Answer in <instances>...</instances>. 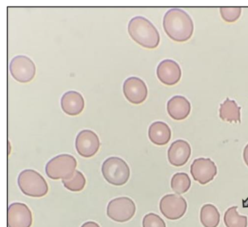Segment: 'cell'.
I'll return each instance as SVG.
<instances>
[{
	"mask_svg": "<svg viewBox=\"0 0 248 227\" xmlns=\"http://www.w3.org/2000/svg\"><path fill=\"white\" fill-rule=\"evenodd\" d=\"M163 27L169 38L177 42L188 40L194 31V24L190 16L184 10L177 8L166 12Z\"/></svg>",
	"mask_w": 248,
	"mask_h": 227,
	"instance_id": "cell-1",
	"label": "cell"
},
{
	"mask_svg": "<svg viewBox=\"0 0 248 227\" xmlns=\"http://www.w3.org/2000/svg\"><path fill=\"white\" fill-rule=\"evenodd\" d=\"M131 38L143 48L153 49L160 42L159 32L154 25L147 18L140 16L132 18L127 26Z\"/></svg>",
	"mask_w": 248,
	"mask_h": 227,
	"instance_id": "cell-2",
	"label": "cell"
},
{
	"mask_svg": "<svg viewBox=\"0 0 248 227\" xmlns=\"http://www.w3.org/2000/svg\"><path fill=\"white\" fill-rule=\"evenodd\" d=\"M17 184L25 195L33 197H41L48 191L47 183L44 178L33 169L22 171L17 177Z\"/></svg>",
	"mask_w": 248,
	"mask_h": 227,
	"instance_id": "cell-3",
	"label": "cell"
},
{
	"mask_svg": "<svg viewBox=\"0 0 248 227\" xmlns=\"http://www.w3.org/2000/svg\"><path fill=\"white\" fill-rule=\"evenodd\" d=\"M101 172L107 181L115 186L125 184L130 174L127 163L118 157H110L105 160L102 165Z\"/></svg>",
	"mask_w": 248,
	"mask_h": 227,
	"instance_id": "cell-4",
	"label": "cell"
},
{
	"mask_svg": "<svg viewBox=\"0 0 248 227\" xmlns=\"http://www.w3.org/2000/svg\"><path fill=\"white\" fill-rule=\"evenodd\" d=\"M77 165V160L72 155L60 154L46 163L45 172L47 176L52 179H67L73 175Z\"/></svg>",
	"mask_w": 248,
	"mask_h": 227,
	"instance_id": "cell-5",
	"label": "cell"
},
{
	"mask_svg": "<svg viewBox=\"0 0 248 227\" xmlns=\"http://www.w3.org/2000/svg\"><path fill=\"white\" fill-rule=\"evenodd\" d=\"M9 69L12 77L17 81L27 83L36 74V66L33 61L25 55H17L11 60Z\"/></svg>",
	"mask_w": 248,
	"mask_h": 227,
	"instance_id": "cell-6",
	"label": "cell"
},
{
	"mask_svg": "<svg viewBox=\"0 0 248 227\" xmlns=\"http://www.w3.org/2000/svg\"><path fill=\"white\" fill-rule=\"evenodd\" d=\"M133 201L128 197H119L109 202L107 208L108 217L117 222H125L131 219L136 212Z\"/></svg>",
	"mask_w": 248,
	"mask_h": 227,
	"instance_id": "cell-7",
	"label": "cell"
},
{
	"mask_svg": "<svg viewBox=\"0 0 248 227\" xmlns=\"http://www.w3.org/2000/svg\"><path fill=\"white\" fill-rule=\"evenodd\" d=\"M159 209L162 214L170 220H177L186 213L187 203L182 196L175 194H168L160 200Z\"/></svg>",
	"mask_w": 248,
	"mask_h": 227,
	"instance_id": "cell-8",
	"label": "cell"
},
{
	"mask_svg": "<svg viewBox=\"0 0 248 227\" xmlns=\"http://www.w3.org/2000/svg\"><path fill=\"white\" fill-rule=\"evenodd\" d=\"M100 146L97 135L90 130H83L77 134L75 147L78 153L84 158H91L98 151Z\"/></svg>",
	"mask_w": 248,
	"mask_h": 227,
	"instance_id": "cell-9",
	"label": "cell"
},
{
	"mask_svg": "<svg viewBox=\"0 0 248 227\" xmlns=\"http://www.w3.org/2000/svg\"><path fill=\"white\" fill-rule=\"evenodd\" d=\"M190 173L195 180L204 185L214 179L217 174V168L210 159L199 158L191 164Z\"/></svg>",
	"mask_w": 248,
	"mask_h": 227,
	"instance_id": "cell-10",
	"label": "cell"
},
{
	"mask_svg": "<svg viewBox=\"0 0 248 227\" xmlns=\"http://www.w3.org/2000/svg\"><path fill=\"white\" fill-rule=\"evenodd\" d=\"M123 91L126 99L134 104H140L146 99L148 89L144 81L137 77L127 78L123 83Z\"/></svg>",
	"mask_w": 248,
	"mask_h": 227,
	"instance_id": "cell-11",
	"label": "cell"
},
{
	"mask_svg": "<svg viewBox=\"0 0 248 227\" xmlns=\"http://www.w3.org/2000/svg\"><path fill=\"white\" fill-rule=\"evenodd\" d=\"M32 215L29 208L24 203L14 202L8 210V227H31Z\"/></svg>",
	"mask_w": 248,
	"mask_h": 227,
	"instance_id": "cell-12",
	"label": "cell"
},
{
	"mask_svg": "<svg viewBox=\"0 0 248 227\" xmlns=\"http://www.w3.org/2000/svg\"><path fill=\"white\" fill-rule=\"evenodd\" d=\"M156 75L158 80L167 85L176 84L182 76L181 69L175 61L166 59L162 60L156 68Z\"/></svg>",
	"mask_w": 248,
	"mask_h": 227,
	"instance_id": "cell-13",
	"label": "cell"
},
{
	"mask_svg": "<svg viewBox=\"0 0 248 227\" xmlns=\"http://www.w3.org/2000/svg\"><path fill=\"white\" fill-rule=\"evenodd\" d=\"M191 152V147L187 142L177 140L171 144L168 150V160L175 166H183L188 161Z\"/></svg>",
	"mask_w": 248,
	"mask_h": 227,
	"instance_id": "cell-14",
	"label": "cell"
},
{
	"mask_svg": "<svg viewBox=\"0 0 248 227\" xmlns=\"http://www.w3.org/2000/svg\"><path fill=\"white\" fill-rule=\"evenodd\" d=\"M60 105L63 112L71 116L79 114L83 110L85 101L78 92L70 90L65 92L60 99Z\"/></svg>",
	"mask_w": 248,
	"mask_h": 227,
	"instance_id": "cell-15",
	"label": "cell"
},
{
	"mask_svg": "<svg viewBox=\"0 0 248 227\" xmlns=\"http://www.w3.org/2000/svg\"><path fill=\"white\" fill-rule=\"evenodd\" d=\"M169 115L176 120L186 118L191 111L190 102L184 96H174L169 99L167 104Z\"/></svg>",
	"mask_w": 248,
	"mask_h": 227,
	"instance_id": "cell-16",
	"label": "cell"
},
{
	"mask_svg": "<svg viewBox=\"0 0 248 227\" xmlns=\"http://www.w3.org/2000/svg\"><path fill=\"white\" fill-rule=\"evenodd\" d=\"M150 141L157 146L166 145L171 138V130L169 126L162 121L153 122L148 130Z\"/></svg>",
	"mask_w": 248,
	"mask_h": 227,
	"instance_id": "cell-17",
	"label": "cell"
},
{
	"mask_svg": "<svg viewBox=\"0 0 248 227\" xmlns=\"http://www.w3.org/2000/svg\"><path fill=\"white\" fill-rule=\"evenodd\" d=\"M240 109L234 101L227 98L220 105L219 116L224 121L240 123Z\"/></svg>",
	"mask_w": 248,
	"mask_h": 227,
	"instance_id": "cell-18",
	"label": "cell"
},
{
	"mask_svg": "<svg viewBox=\"0 0 248 227\" xmlns=\"http://www.w3.org/2000/svg\"><path fill=\"white\" fill-rule=\"evenodd\" d=\"M220 217L217 209L211 204H205L201 209L200 221L204 227H217Z\"/></svg>",
	"mask_w": 248,
	"mask_h": 227,
	"instance_id": "cell-19",
	"label": "cell"
},
{
	"mask_svg": "<svg viewBox=\"0 0 248 227\" xmlns=\"http://www.w3.org/2000/svg\"><path fill=\"white\" fill-rule=\"evenodd\" d=\"M237 206L229 208L225 211L223 221L226 227H247L248 217L239 215Z\"/></svg>",
	"mask_w": 248,
	"mask_h": 227,
	"instance_id": "cell-20",
	"label": "cell"
},
{
	"mask_svg": "<svg viewBox=\"0 0 248 227\" xmlns=\"http://www.w3.org/2000/svg\"><path fill=\"white\" fill-rule=\"evenodd\" d=\"M170 185L175 193L182 194L189 190L191 186V180L186 173L178 172L172 176Z\"/></svg>",
	"mask_w": 248,
	"mask_h": 227,
	"instance_id": "cell-21",
	"label": "cell"
},
{
	"mask_svg": "<svg viewBox=\"0 0 248 227\" xmlns=\"http://www.w3.org/2000/svg\"><path fill=\"white\" fill-rule=\"evenodd\" d=\"M64 187L72 192H79L82 190L86 184V179L83 174L76 170L70 178L62 179Z\"/></svg>",
	"mask_w": 248,
	"mask_h": 227,
	"instance_id": "cell-22",
	"label": "cell"
},
{
	"mask_svg": "<svg viewBox=\"0 0 248 227\" xmlns=\"http://www.w3.org/2000/svg\"><path fill=\"white\" fill-rule=\"evenodd\" d=\"M143 227H166L164 220L158 215L149 213L145 215L142 220Z\"/></svg>",
	"mask_w": 248,
	"mask_h": 227,
	"instance_id": "cell-23",
	"label": "cell"
},
{
	"mask_svg": "<svg viewBox=\"0 0 248 227\" xmlns=\"http://www.w3.org/2000/svg\"><path fill=\"white\" fill-rule=\"evenodd\" d=\"M81 227H100V226L95 222L87 221L84 223Z\"/></svg>",
	"mask_w": 248,
	"mask_h": 227,
	"instance_id": "cell-24",
	"label": "cell"
},
{
	"mask_svg": "<svg viewBox=\"0 0 248 227\" xmlns=\"http://www.w3.org/2000/svg\"><path fill=\"white\" fill-rule=\"evenodd\" d=\"M243 158L246 164L248 166V144L244 149Z\"/></svg>",
	"mask_w": 248,
	"mask_h": 227,
	"instance_id": "cell-25",
	"label": "cell"
}]
</instances>
